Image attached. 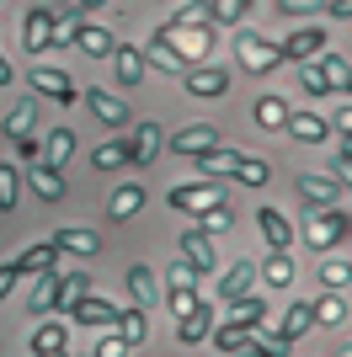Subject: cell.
<instances>
[{"label": "cell", "mask_w": 352, "mask_h": 357, "mask_svg": "<svg viewBox=\"0 0 352 357\" xmlns=\"http://www.w3.org/2000/svg\"><path fill=\"white\" fill-rule=\"evenodd\" d=\"M32 192L43 197V203H59V197H64V176L48 171V165H32Z\"/></svg>", "instance_id": "8d00e7d4"}, {"label": "cell", "mask_w": 352, "mask_h": 357, "mask_svg": "<svg viewBox=\"0 0 352 357\" xmlns=\"http://www.w3.org/2000/svg\"><path fill=\"white\" fill-rule=\"evenodd\" d=\"M91 165H96V171H123V165H129V139L96 144V149H91Z\"/></svg>", "instance_id": "d6a6232c"}, {"label": "cell", "mask_w": 352, "mask_h": 357, "mask_svg": "<svg viewBox=\"0 0 352 357\" xmlns=\"http://www.w3.org/2000/svg\"><path fill=\"white\" fill-rule=\"evenodd\" d=\"M309 310H315V326H342V320H347V298H342V294H325V298H315Z\"/></svg>", "instance_id": "f35d334b"}, {"label": "cell", "mask_w": 352, "mask_h": 357, "mask_svg": "<svg viewBox=\"0 0 352 357\" xmlns=\"http://www.w3.org/2000/svg\"><path fill=\"white\" fill-rule=\"evenodd\" d=\"M230 224H235V213H230V203H219V208H208V213H203V219H198V229H203V235H208V240H214V235H224V229H230Z\"/></svg>", "instance_id": "f6af8a7d"}, {"label": "cell", "mask_w": 352, "mask_h": 357, "mask_svg": "<svg viewBox=\"0 0 352 357\" xmlns=\"http://www.w3.org/2000/svg\"><path fill=\"white\" fill-rule=\"evenodd\" d=\"M347 187H352V171H347Z\"/></svg>", "instance_id": "6125c7cd"}, {"label": "cell", "mask_w": 352, "mask_h": 357, "mask_svg": "<svg viewBox=\"0 0 352 357\" xmlns=\"http://www.w3.org/2000/svg\"><path fill=\"white\" fill-rule=\"evenodd\" d=\"M267 176H272V165H267V160H251V155H240V165H235V181H246V187H267Z\"/></svg>", "instance_id": "7bdbcfd3"}, {"label": "cell", "mask_w": 352, "mask_h": 357, "mask_svg": "<svg viewBox=\"0 0 352 357\" xmlns=\"http://www.w3.org/2000/svg\"><path fill=\"white\" fill-rule=\"evenodd\" d=\"M139 208H145V187H139V181L112 187V197H107V213H112V219H133Z\"/></svg>", "instance_id": "4316f807"}, {"label": "cell", "mask_w": 352, "mask_h": 357, "mask_svg": "<svg viewBox=\"0 0 352 357\" xmlns=\"http://www.w3.org/2000/svg\"><path fill=\"white\" fill-rule=\"evenodd\" d=\"M75 48H80L86 59H112L117 38L107 27H96V22H80V27H75Z\"/></svg>", "instance_id": "ffe728a7"}, {"label": "cell", "mask_w": 352, "mask_h": 357, "mask_svg": "<svg viewBox=\"0 0 352 357\" xmlns=\"http://www.w3.org/2000/svg\"><path fill=\"white\" fill-rule=\"evenodd\" d=\"M22 43H27V54L54 48V11H48V6H32V11L22 16Z\"/></svg>", "instance_id": "4fadbf2b"}, {"label": "cell", "mask_w": 352, "mask_h": 357, "mask_svg": "<svg viewBox=\"0 0 352 357\" xmlns=\"http://www.w3.org/2000/svg\"><path fill=\"white\" fill-rule=\"evenodd\" d=\"M235 165H240V149H230V144H214L208 155H198V171H203V181L235 176Z\"/></svg>", "instance_id": "7402d4cb"}, {"label": "cell", "mask_w": 352, "mask_h": 357, "mask_svg": "<svg viewBox=\"0 0 352 357\" xmlns=\"http://www.w3.org/2000/svg\"><path fill=\"white\" fill-rule=\"evenodd\" d=\"M11 75H16V70H11V59L0 54V86H11Z\"/></svg>", "instance_id": "6f0895ef"}, {"label": "cell", "mask_w": 352, "mask_h": 357, "mask_svg": "<svg viewBox=\"0 0 352 357\" xmlns=\"http://www.w3.org/2000/svg\"><path fill=\"white\" fill-rule=\"evenodd\" d=\"M182 86H187V96H198V102H214V96L230 91V70H224V64H192V70L182 75Z\"/></svg>", "instance_id": "52a82bcc"}, {"label": "cell", "mask_w": 352, "mask_h": 357, "mask_svg": "<svg viewBox=\"0 0 352 357\" xmlns=\"http://www.w3.org/2000/svg\"><path fill=\"white\" fill-rule=\"evenodd\" d=\"M347 96H352V80H347Z\"/></svg>", "instance_id": "be15d7a7"}, {"label": "cell", "mask_w": 352, "mask_h": 357, "mask_svg": "<svg viewBox=\"0 0 352 357\" xmlns=\"http://www.w3.org/2000/svg\"><path fill=\"white\" fill-rule=\"evenodd\" d=\"M176 256H182V261H187L198 278L219 272V251H214V240H208L203 229H182V240H176Z\"/></svg>", "instance_id": "8992f818"}, {"label": "cell", "mask_w": 352, "mask_h": 357, "mask_svg": "<svg viewBox=\"0 0 352 357\" xmlns=\"http://www.w3.org/2000/svg\"><path fill=\"white\" fill-rule=\"evenodd\" d=\"M235 59H240V70L267 75V70H278V64H283V54H278V43H272V38L240 27V32H235Z\"/></svg>", "instance_id": "277c9868"}, {"label": "cell", "mask_w": 352, "mask_h": 357, "mask_svg": "<svg viewBox=\"0 0 352 357\" xmlns=\"http://www.w3.org/2000/svg\"><path fill=\"white\" fill-rule=\"evenodd\" d=\"M214 320H219V310H214L208 298H198V304H192V310L182 314V326H176V336H182L187 347H198L203 336H214Z\"/></svg>", "instance_id": "5bb4252c"}, {"label": "cell", "mask_w": 352, "mask_h": 357, "mask_svg": "<svg viewBox=\"0 0 352 357\" xmlns=\"http://www.w3.org/2000/svg\"><path fill=\"white\" fill-rule=\"evenodd\" d=\"M256 288V261H230L219 278V304H235L240 294H251Z\"/></svg>", "instance_id": "d6986e66"}, {"label": "cell", "mask_w": 352, "mask_h": 357, "mask_svg": "<svg viewBox=\"0 0 352 357\" xmlns=\"http://www.w3.org/2000/svg\"><path fill=\"white\" fill-rule=\"evenodd\" d=\"M293 192H299V203H305V208L315 213V208H337L342 187H337V176H331V171H299Z\"/></svg>", "instance_id": "5b68a950"}, {"label": "cell", "mask_w": 352, "mask_h": 357, "mask_svg": "<svg viewBox=\"0 0 352 357\" xmlns=\"http://www.w3.org/2000/svg\"><path fill=\"white\" fill-rule=\"evenodd\" d=\"M16 155L27 165H38V155H43V139H16Z\"/></svg>", "instance_id": "f5cc1de1"}, {"label": "cell", "mask_w": 352, "mask_h": 357, "mask_svg": "<svg viewBox=\"0 0 352 357\" xmlns=\"http://www.w3.org/2000/svg\"><path fill=\"white\" fill-rule=\"evenodd\" d=\"M54 298H59V272H38L27 310H32V314H43V310H54Z\"/></svg>", "instance_id": "836d02e7"}, {"label": "cell", "mask_w": 352, "mask_h": 357, "mask_svg": "<svg viewBox=\"0 0 352 357\" xmlns=\"http://www.w3.org/2000/svg\"><path fill=\"white\" fill-rule=\"evenodd\" d=\"M16 278H38V272H59V251H54V240H38V245H27V251L11 261Z\"/></svg>", "instance_id": "ac0fdd59"}, {"label": "cell", "mask_w": 352, "mask_h": 357, "mask_svg": "<svg viewBox=\"0 0 352 357\" xmlns=\"http://www.w3.org/2000/svg\"><path fill=\"white\" fill-rule=\"evenodd\" d=\"M27 80H32V91H38V96H54L59 107H75V102H80L75 80H70L64 70H54V64H32V75H27Z\"/></svg>", "instance_id": "ba28073f"}, {"label": "cell", "mask_w": 352, "mask_h": 357, "mask_svg": "<svg viewBox=\"0 0 352 357\" xmlns=\"http://www.w3.org/2000/svg\"><path fill=\"white\" fill-rule=\"evenodd\" d=\"M342 240H352V213L347 208H315L305 224V245L309 251H331V245H342Z\"/></svg>", "instance_id": "7a4b0ae2"}, {"label": "cell", "mask_w": 352, "mask_h": 357, "mask_svg": "<svg viewBox=\"0 0 352 357\" xmlns=\"http://www.w3.org/2000/svg\"><path fill=\"white\" fill-rule=\"evenodd\" d=\"M283 16H309V11H325V0H278Z\"/></svg>", "instance_id": "f907efd6"}, {"label": "cell", "mask_w": 352, "mask_h": 357, "mask_svg": "<svg viewBox=\"0 0 352 357\" xmlns=\"http://www.w3.org/2000/svg\"><path fill=\"white\" fill-rule=\"evenodd\" d=\"M22 283V278H16V267L11 261H6V267H0V304H6V298H11V288Z\"/></svg>", "instance_id": "11a10c76"}, {"label": "cell", "mask_w": 352, "mask_h": 357, "mask_svg": "<svg viewBox=\"0 0 352 357\" xmlns=\"http://www.w3.org/2000/svg\"><path fill=\"white\" fill-rule=\"evenodd\" d=\"M278 54L293 59V64H309L315 54H325V27H293L288 38L278 43Z\"/></svg>", "instance_id": "30bf717a"}, {"label": "cell", "mask_w": 352, "mask_h": 357, "mask_svg": "<svg viewBox=\"0 0 352 357\" xmlns=\"http://www.w3.org/2000/svg\"><path fill=\"white\" fill-rule=\"evenodd\" d=\"M64 342H70V331L59 326V320H43V326L32 331V352H64Z\"/></svg>", "instance_id": "d590c367"}, {"label": "cell", "mask_w": 352, "mask_h": 357, "mask_svg": "<svg viewBox=\"0 0 352 357\" xmlns=\"http://www.w3.org/2000/svg\"><path fill=\"white\" fill-rule=\"evenodd\" d=\"M75 6H80V11H102L107 0H75Z\"/></svg>", "instance_id": "680465c9"}, {"label": "cell", "mask_w": 352, "mask_h": 357, "mask_svg": "<svg viewBox=\"0 0 352 357\" xmlns=\"http://www.w3.org/2000/svg\"><path fill=\"white\" fill-rule=\"evenodd\" d=\"M299 91H305V96H325V91H331V86H325V75L315 70V59L299 64Z\"/></svg>", "instance_id": "c3c4849f"}, {"label": "cell", "mask_w": 352, "mask_h": 357, "mask_svg": "<svg viewBox=\"0 0 352 357\" xmlns=\"http://www.w3.org/2000/svg\"><path fill=\"white\" fill-rule=\"evenodd\" d=\"M117 336H123L129 347H139V342H145V336H149L145 310H123V314H117Z\"/></svg>", "instance_id": "ab89813d"}, {"label": "cell", "mask_w": 352, "mask_h": 357, "mask_svg": "<svg viewBox=\"0 0 352 357\" xmlns=\"http://www.w3.org/2000/svg\"><path fill=\"white\" fill-rule=\"evenodd\" d=\"M155 43H166L176 59L192 70V64H208L214 43H219V27H214V22H187L182 11H171L161 27H155Z\"/></svg>", "instance_id": "6da1fadb"}, {"label": "cell", "mask_w": 352, "mask_h": 357, "mask_svg": "<svg viewBox=\"0 0 352 357\" xmlns=\"http://www.w3.org/2000/svg\"><path fill=\"white\" fill-rule=\"evenodd\" d=\"M337 357H352V342H347V347H342V352H337Z\"/></svg>", "instance_id": "94428289"}, {"label": "cell", "mask_w": 352, "mask_h": 357, "mask_svg": "<svg viewBox=\"0 0 352 357\" xmlns=\"http://www.w3.org/2000/svg\"><path fill=\"white\" fill-rule=\"evenodd\" d=\"M315 70L325 75V86H331V91H347V80H352L347 54H331V48H325V54H315Z\"/></svg>", "instance_id": "f546056e"}, {"label": "cell", "mask_w": 352, "mask_h": 357, "mask_svg": "<svg viewBox=\"0 0 352 357\" xmlns=\"http://www.w3.org/2000/svg\"><path fill=\"white\" fill-rule=\"evenodd\" d=\"M224 310H230V314H224L230 326H246V331H262V320L272 314V310H267V294H256V288H251V294H240L235 304H224Z\"/></svg>", "instance_id": "2e32d148"}, {"label": "cell", "mask_w": 352, "mask_h": 357, "mask_svg": "<svg viewBox=\"0 0 352 357\" xmlns=\"http://www.w3.org/2000/svg\"><path fill=\"white\" fill-rule=\"evenodd\" d=\"M70 149H75V134H70V128H48V139H43V155H38V165L59 171V165L70 160Z\"/></svg>", "instance_id": "f1b7e54d"}, {"label": "cell", "mask_w": 352, "mask_h": 357, "mask_svg": "<svg viewBox=\"0 0 352 357\" xmlns=\"http://www.w3.org/2000/svg\"><path fill=\"white\" fill-rule=\"evenodd\" d=\"M283 128H288L299 144H325V139H331V123L315 118V112H288V123H283Z\"/></svg>", "instance_id": "cb8c5ba5"}, {"label": "cell", "mask_w": 352, "mask_h": 357, "mask_svg": "<svg viewBox=\"0 0 352 357\" xmlns=\"http://www.w3.org/2000/svg\"><path fill=\"white\" fill-rule=\"evenodd\" d=\"M80 294H91V278H86V272H75V278H59V298H54V304H75Z\"/></svg>", "instance_id": "bcb514c9"}, {"label": "cell", "mask_w": 352, "mask_h": 357, "mask_svg": "<svg viewBox=\"0 0 352 357\" xmlns=\"http://www.w3.org/2000/svg\"><path fill=\"white\" fill-rule=\"evenodd\" d=\"M123 283H129V294H133V310L155 304V294H161V288H155V272H149L145 261H133V267L123 272Z\"/></svg>", "instance_id": "484cf974"}, {"label": "cell", "mask_w": 352, "mask_h": 357, "mask_svg": "<svg viewBox=\"0 0 352 357\" xmlns=\"http://www.w3.org/2000/svg\"><path fill=\"white\" fill-rule=\"evenodd\" d=\"M288 112H293V107L283 102V96H262V102L251 107V118H256V128H283V123H288Z\"/></svg>", "instance_id": "4dcf8cb0"}, {"label": "cell", "mask_w": 352, "mask_h": 357, "mask_svg": "<svg viewBox=\"0 0 352 357\" xmlns=\"http://www.w3.org/2000/svg\"><path fill=\"white\" fill-rule=\"evenodd\" d=\"M32 123H38V102H16L11 112H6V144H16V139H32Z\"/></svg>", "instance_id": "83f0119b"}, {"label": "cell", "mask_w": 352, "mask_h": 357, "mask_svg": "<svg viewBox=\"0 0 352 357\" xmlns=\"http://www.w3.org/2000/svg\"><path fill=\"white\" fill-rule=\"evenodd\" d=\"M166 304H171V314H187L192 304H198V288H182V294H166Z\"/></svg>", "instance_id": "816d5d0a"}, {"label": "cell", "mask_w": 352, "mask_h": 357, "mask_svg": "<svg viewBox=\"0 0 352 357\" xmlns=\"http://www.w3.org/2000/svg\"><path fill=\"white\" fill-rule=\"evenodd\" d=\"M166 203H171L176 213L203 219L208 208H219V203H224V181H182V187H171V192H166Z\"/></svg>", "instance_id": "3957f363"}, {"label": "cell", "mask_w": 352, "mask_h": 357, "mask_svg": "<svg viewBox=\"0 0 352 357\" xmlns=\"http://www.w3.org/2000/svg\"><path fill=\"white\" fill-rule=\"evenodd\" d=\"M166 144H171L176 155H192V160H198V155H208V149L224 144V139H219L214 123H187V128H176V139H166Z\"/></svg>", "instance_id": "8fae6325"}, {"label": "cell", "mask_w": 352, "mask_h": 357, "mask_svg": "<svg viewBox=\"0 0 352 357\" xmlns=\"http://www.w3.org/2000/svg\"><path fill=\"white\" fill-rule=\"evenodd\" d=\"M337 134H342V139H352V96L337 107Z\"/></svg>", "instance_id": "db71d44e"}, {"label": "cell", "mask_w": 352, "mask_h": 357, "mask_svg": "<svg viewBox=\"0 0 352 357\" xmlns=\"http://www.w3.org/2000/svg\"><path fill=\"white\" fill-rule=\"evenodd\" d=\"M256 272H262V283H267V288H288V283H293V261H288V251H272Z\"/></svg>", "instance_id": "1f68e13d"}, {"label": "cell", "mask_w": 352, "mask_h": 357, "mask_svg": "<svg viewBox=\"0 0 352 357\" xmlns=\"http://www.w3.org/2000/svg\"><path fill=\"white\" fill-rule=\"evenodd\" d=\"M321 283H325V294H342V288L352 283V261L347 256H331V261L321 267Z\"/></svg>", "instance_id": "60d3db41"}, {"label": "cell", "mask_w": 352, "mask_h": 357, "mask_svg": "<svg viewBox=\"0 0 352 357\" xmlns=\"http://www.w3.org/2000/svg\"><path fill=\"white\" fill-rule=\"evenodd\" d=\"M16 197H22V176H16V165H0V213H11Z\"/></svg>", "instance_id": "ee69618b"}, {"label": "cell", "mask_w": 352, "mask_h": 357, "mask_svg": "<svg viewBox=\"0 0 352 357\" xmlns=\"http://www.w3.org/2000/svg\"><path fill=\"white\" fill-rule=\"evenodd\" d=\"M70 314L80 320V326H91V331H112L123 310H117V304H107L102 294H80V298L70 304Z\"/></svg>", "instance_id": "9c48e42d"}, {"label": "cell", "mask_w": 352, "mask_h": 357, "mask_svg": "<svg viewBox=\"0 0 352 357\" xmlns=\"http://www.w3.org/2000/svg\"><path fill=\"white\" fill-rule=\"evenodd\" d=\"M129 352H133V347H129V342H123V336L112 331V336H102V347H96L91 357H129Z\"/></svg>", "instance_id": "681fc988"}, {"label": "cell", "mask_w": 352, "mask_h": 357, "mask_svg": "<svg viewBox=\"0 0 352 357\" xmlns=\"http://www.w3.org/2000/svg\"><path fill=\"white\" fill-rule=\"evenodd\" d=\"M161 149H166V128L161 123H139L133 139H129V165H155Z\"/></svg>", "instance_id": "7c38bea8"}, {"label": "cell", "mask_w": 352, "mask_h": 357, "mask_svg": "<svg viewBox=\"0 0 352 357\" xmlns=\"http://www.w3.org/2000/svg\"><path fill=\"white\" fill-rule=\"evenodd\" d=\"M54 251L64 256H96L102 251V235H96V229H80V224H64V229H54Z\"/></svg>", "instance_id": "e0dca14e"}, {"label": "cell", "mask_w": 352, "mask_h": 357, "mask_svg": "<svg viewBox=\"0 0 352 357\" xmlns=\"http://www.w3.org/2000/svg\"><path fill=\"white\" fill-rule=\"evenodd\" d=\"M325 16L331 22H352V0H325Z\"/></svg>", "instance_id": "9f6ffc18"}, {"label": "cell", "mask_w": 352, "mask_h": 357, "mask_svg": "<svg viewBox=\"0 0 352 357\" xmlns=\"http://www.w3.org/2000/svg\"><path fill=\"white\" fill-rule=\"evenodd\" d=\"M251 336H256V331H246V326H230V320H224L219 326V336H214V347H219L224 357H240L251 347Z\"/></svg>", "instance_id": "e575fe53"}, {"label": "cell", "mask_w": 352, "mask_h": 357, "mask_svg": "<svg viewBox=\"0 0 352 357\" xmlns=\"http://www.w3.org/2000/svg\"><path fill=\"white\" fill-rule=\"evenodd\" d=\"M32 357H70V352H32Z\"/></svg>", "instance_id": "91938a15"}, {"label": "cell", "mask_w": 352, "mask_h": 357, "mask_svg": "<svg viewBox=\"0 0 352 357\" xmlns=\"http://www.w3.org/2000/svg\"><path fill=\"white\" fill-rule=\"evenodd\" d=\"M80 102H86V107H91V118H102L107 128H123V123L133 118V112H129V102H117L112 91H102V86H91L86 96H80Z\"/></svg>", "instance_id": "9a60e30c"}, {"label": "cell", "mask_w": 352, "mask_h": 357, "mask_svg": "<svg viewBox=\"0 0 352 357\" xmlns=\"http://www.w3.org/2000/svg\"><path fill=\"white\" fill-rule=\"evenodd\" d=\"M139 54H145V64H155V70H166V75H187V64L176 59V54H171L166 43H155V38H149V43L139 48Z\"/></svg>", "instance_id": "74e56055"}, {"label": "cell", "mask_w": 352, "mask_h": 357, "mask_svg": "<svg viewBox=\"0 0 352 357\" xmlns=\"http://www.w3.org/2000/svg\"><path fill=\"white\" fill-rule=\"evenodd\" d=\"M256 229H262V240L272 245V251H288L293 245V224L283 219L278 208H256Z\"/></svg>", "instance_id": "603a6c76"}, {"label": "cell", "mask_w": 352, "mask_h": 357, "mask_svg": "<svg viewBox=\"0 0 352 357\" xmlns=\"http://www.w3.org/2000/svg\"><path fill=\"white\" fill-rule=\"evenodd\" d=\"M309 326H315V310H309V298H299V304H288V314L278 320V342H283V347L299 342Z\"/></svg>", "instance_id": "d4e9b609"}, {"label": "cell", "mask_w": 352, "mask_h": 357, "mask_svg": "<svg viewBox=\"0 0 352 357\" xmlns=\"http://www.w3.org/2000/svg\"><path fill=\"white\" fill-rule=\"evenodd\" d=\"M182 288H198V272H192L187 261H171V272H166V294H182Z\"/></svg>", "instance_id": "7dc6e473"}, {"label": "cell", "mask_w": 352, "mask_h": 357, "mask_svg": "<svg viewBox=\"0 0 352 357\" xmlns=\"http://www.w3.org/2000/svg\"><path fill=\"white\" fill-rule=\"evenodd\" d=\"M112 70H117V86H123V91H133L139 80H145V70H149V64H145V54H139L133 43H117V48H112Z\"/></svg>", "instance_id": "44dd1931"}, {"label": "cell", "mask_w": 352, "mask_h": 357, "mask_svg": "<svg viewBox=\"0 0 352 357\" xmlns=\"http://www.w3.org/2000/svg\"><path fill=\"white\" fill-rule=\"evenodd\" d=\"M208 11H214V27H235L251 11V0H208Z\"/></svg>", "instance_id": "b9f144b4"}]
</instances>
